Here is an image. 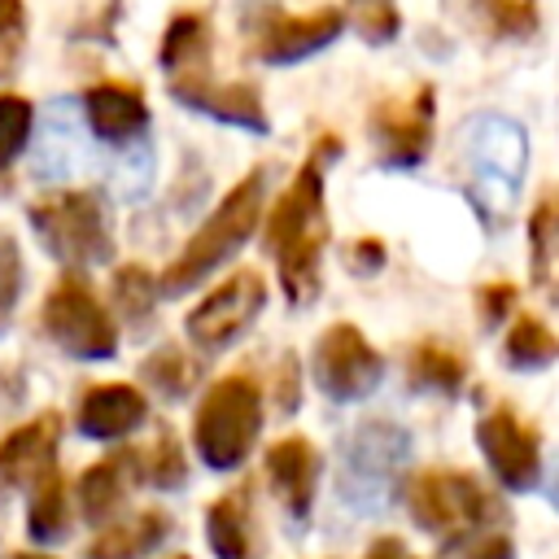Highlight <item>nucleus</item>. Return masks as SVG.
Returning <instances> with one entry per match:
<instances>
[{
	"label": "nucleus",
	"mask_w": 559,
	"mask_h": 559,
	"mask_svg": "<svg viewBox=\"0 0 559 559\" xmlns=\"http://www.w3.org/2000/svg\"><path fill=\"white\" fill-rule=\"evenodd\" d=\"M406 376L415 389H432V393H459L467 380V362L454 345L445 341H419L406 358Z\"/></svg>",
	"instance_id": "19"
},
{
	"label": "nucleus",
	"mask_w": 559,
	"mask_h": 559,
	"mask_svg": "<svg viewBox=\"0 0 559 559\" xmlns=\"http://www.w3.org/2000/svg\"><path fill=\"white\" fill-rule=\"evenodd\" d=\"M258 428H262V393L240 371L214 380L197 406V419H192L197 450L218 472L236 467L249 454V445L258 441Z\"/></svg>",
	"instance_id": "6"
},
{
	"label": "nucleus",
	"mask_w": 559,
	"mask_h": 559,
	"mask_svg": "<svg viewBox=\"0 0 559 559\" xmlns=\"http://www.w3.org/2000/svg\"><path fill=\"white\" fill-rule=\"evenodd\" d=\"M266 472L275 480V489L284 493L288 511L293 515H306L310 511V498H314V476H319V454L306 437H284L266 450Z\"/></svg>",
	"instance_id": "18"
},
{
	"label": "nucleus",
	"mask_w": 559,
	"mask_h": 559,
	"mask_svg": "<svg viewBox=\"0 0 559 559\" xmlns=\"http://www.w3.org/2000/svg\"><path fill=\"white\" fill-rule=\"evenodd\" d=\"M459 153H463V175H467L463 183L467 201L489 227H498L511 214L515 192L524 183V166H528L524 127L502 114H476L459 131Z\"/></svg>",
	"instance_id": "2"
},
{
	"label": "nucleus",
	"mask_w": 559,
	"mask_h": 559,
	"mask_svg": "<svg viewBox=\"0 0 559 559\" xmlns=\"http://www.w3.org/2000/svg\"><path fill=\"white\" fill-rule=\"evenodd\" d=\"M22 397V380L13 371H0V411H9Z\"/></svg>",
	"instance_id": "38"
},
{
	"label": "nucleus",
	"mask_w": 559,
	"mask_h": 559,
	"mask_svg": "<svg viewBox=\"0 0 559 559\" xmlns=\"http://www.w3.org/2000/svg\"><path fill=\"white\" fill-rule=\"evenodd\" d=\"M162 528H166L162 511H140V515H131V520L105 528V533L87 546V559H140V555H148V550L162 542Z\"/></svg>",
	"instance_id": "21"
},
{
	"label": "nucleus",
	"mask_w": 559,
	"mask_h": 559,
	"mask_svg": "<svg viewBox=\"0 0 559 559\" xmlns=\"http://www.w3.org/2000/svg\"><path fill=\"white\" fill-rule=\"evenodd\" d=\"M205 533L218 559H245L249 555V498L227 493L205 511Z\"/></svg>",
	"instance_id": "24"
},
{
	"label": "nucleus",
	"mask_w": 559,
	"mask_h": 559,
	"mask_svg": "<svg viewBox=\"0 0 559 559\" xmlns=\"http://www.w3.org/2000/svg\"><path fill=\"white\" fill-rule=\"evenodd\" d=\"M135 467H144V480H153V485H179L183 480V450H179L175 432L162 428L153 437V445L135 454Z\"/></svg>",
	"instance_id": "30"
},
{
	"label": "nucleus",
	"mask_w": 559,
	"mask_h": 559,
	"mask_svg": "<svg viewBox=\"0 0 559 559\" xmlns=\"http://www.w3.org/2000/svg\"><path fill=\"white\" fill-rule=\"evenodd\" d=\"M26 48V4L0 0V79H9Z\"/></svg>",
	"instance_id": "32"
},
{
	"label": "nucleus",
	"mask_w": 559,
	"mask_h": 559,
	"mask_svg": "<svg viewBox=\"0 0 559 559\" xmlns=\"http://www.w3.org/2000/svg\"><path fill=\"white\" fill-rule=\"evenodd\" d=\"M31 127H35V105L17 92H0V188H4L9 162L26 148Z\"/></svg>",
	"instance_id": "29"
},
{
	"label": "nucleus",
	"mask_w": 559,
	"mask_h": 559,
	"mask_svg": "<svg viewBox=\"0 0 559 559\" xmlns=\"http://www.w3.org/2000/svg\"><path fill=\"white\" fill-rule=\"evenodd\" d=\"M546 493H550V502H555V507H559V472H555V476H550V480H546Z\"/></svg>",
	"instance_id": "39"
},
{
	"label": "nucleus",
	"mask_w": 559,
	"mask_h": 559,
	"mask_svg": "<svg viewBox=\"0 0 559 559\" xmlns=\"http://www.w3.org/2000/svg\"><path fill=\"white\" fill-rule=\"evenodd\" d=\"M367 559H415L397 537H380L371 550H367Z\"/></svg>",
	"instance_id": "37"
},
{
	"label": "nucleus",
	"mask_w": 559,
	"mask_h": 559,
	"mask_svg": "<svg viewBox=\"0 0 559 559\" xmlns=\"http://www.w3.org/2000/svg\"><path fill=\"white\" fill-rule=\"evenodd\" d=\"M262 197H266V166H253L240 183L227 188V197L210 210V218L192 231V240L179 249V258L162 271L157 288L162 293H188L201 284L214 266H223L258 227L262 218Z\"/></svg>",
	"instance_id": "3"
},
{
	"label": "nucleus",
	"mask_w": 559,
	"mask_h": 559,
	"mask_svg": "<svg viewBox=\"0 0 559 559\" xmlns=\"http://www.w3.org/2000/svg\"><path fill=\"white\" fill-rule=\"evenodd\" d=\"M170 96L197 114H210L227 127H245V131H258L266 135L271 131V118H266V105H262V92L245 79H214L210 70L205 74H183V79H170Z\"/></svg>",
	"instance_id": "13"
},
{
	"label": "nucleus",
	"mask_w": 559,
	"mask_h": 559,
	"mask_svg": "<svg viewBox=\"0 0 559 559\" xmlns=\"http://www.w3.org/2000/svg\"><path fill=\"white\" fill-rule=\"evenodd\" d=\"M476 445H480L489 472L511 493H528V489L542 485V437L511 406H493L489 415H480Z\"/></svg>",
	"instance_id": "10"
},
{
	"label": "nucleus",
	"mask_w": 559,
	"mask_h": 559,
	"mask_svg": "<svg viewBox=\"0 0 559 559\" xmlns=\"http://www.w3.org/2000/svg\"><path fill=\"white\" fill-rule=\"evenodd\" d=\"M559 249V188H550L533 214H528V266H533V280H550V258Z\"/></svg>",
	"instance_id": "25"
},
{
	"label": "nucleus",
	"mask_w": 559,
	"mask_h": 559,
	"mask_svg": "<svg viewBox=\"0 0 559 559\" xmlns=\"http://www.w3.org/2000/svg\"><path fill=\"white\" fill-rule=\"evenodd\" d=\"M476 306H480V319H485L489 328L502 323L507 310L515 306V284H507V280H489V284H480V288H476Z\"/></svg>",
	"instance_id": "34"
},
{
	"label": "nucleus",
	"mask_w": 559,
	"mask_h": 559,
	"mask_svg": "<svg viewBox=\"0 0 559 559\" xmlns=\"http://www.w3.org/2000/svg\"><path fill=\"white\" fill-rule=\"evenodd\" d=\"M66 524H70V511H66V480H61L57 472H48V476L39 480V489H35L26 528H31L35 542H52V537L66 533Z\"/></svg>",
	"instance_id": "28"
},
{
	"label": "nucleus",
	"mask_w": 559,
	"mask_h": 559,
	"mask_svg": "<svg viewBox=\"0 0 559 559\" xmlns=\"http://www.w3.org/2000/svg\"><path fill=\"white\" fill-rule=\"evenodd\" d=\"M266 306V280L245 266V271H231L218 288H210V297H201V306L188 314V336L201 345V349H223L231 345L253 319L258 310Z\"/></svg>",
	"instance_id": "11"
},
{
	"label": "nucleus",
	"mask_w": 559,
	"mask_h": 559,
	"mask_svg": "<svg viewBox=\"0 0 559 559\" xmlns=\"http://www.w3.org/2000/svg\"><path fill=\"white\" fill-rule=\"evenodd\" d=\"M39 323H44L48 341L61 345L70 358H114L118 354V328L83 271H66L48 288Z\"/></svg>",
	"instance_id": "7"
},
{
	"label": "nucleus",
	"mask_w": 559,
	"mask_h": 559,
	"mask_svg": "<svg viewBox=\"0 0 559 559\" xmlns=\"http://www.w3.org/2000/svg\"><path fill=\"white\" fill-rule=\"evenodd\" d=\"M26 223L39 236V245L70 271H83L114 253L109 214H105L100 192H92V188H66V192L31 201Z\"/></svg>",
	"instance_id": "4"
},
{
	"label": "nucleus",
	"mask_w": 559,
	"mask_h": 559,
	"mask_svg": "<svg viewBox=\"0 0 559 559\" xmlns=\"http://www.w3.org/2000/svg\"><path fill=\"white\" fill-rule=\"evenodd\" d=\"M432 114H437V92L432 83L411 87L406 96H389L371 109L367 127L376 140V153L393 170H411L428 157L432 148Z\"/></svg>",
	"instance_id": "8"
},
{
	"label": "nucleus",
	"mask_w": 559,
	"mask_h": 559,
	"mask_svg": "<svg viewBox=\"0 0 559 559\" xmlns=\"http://www.w3.org/2000/svg\"><path fill=\"white\" fill-rule=\"evenodd\" d=\"M140 376H144L157 393L179 397V393L192 389V380H197V362H192L179 345H162V349H153V354L140 362Z\"/></svg>",
	"instance_id": "27"
},
{
	"label": "nucleus",
	"mask_w": 559,
	"mask_h": 559,
	"mask_svg": "<svg viewBox=\"0 0 559 559\" xmlns=\"http://www.w3.org/2000/svg\"><path fill=\"white\" fill-rule=\"evenodd\" d=\"M22 297V253L9 231H0V332L9 328V314Z\"/></svg>",
	"instance_id": "33"
},
{
	"label": "nucleus",
	"mask_w": 559,
	"mask_h": 559,
	"mask_svg": "<svg viewBox=\"0 0 559 559\" xmlns=\"http://www.w3.org/2000/svg\"><path fill=\"white\" fill-rule=\"evenodd\" d=\"M406 507L411 520L437 537H472L485 533V524L502 520L498 498L467 472H450V467H428L415 472L406 485Z\"/></svg>",
	"instance_id": "5"
},
{
	"label": "nucleus",
	"mask_w": 559,
	"mask_h": 559,
	"mask_svg": "<svg viewBox=\"0 0 559 559\" xmlns=\"http://www.w3.org/2000/svg\"><path fill=\"white\" fill-rule=\"evenodd\" d=\"M489 39H528L537 31V0H450Z\"/></svg>",
	"instance_id": "20"
},
{
	"label": "nucleus",
	"mask_w": 559,
	"mask_h": 559,
	"mask_svg": "<svg viewBox=\"0 0 559 559\" xmlns=\"http://www.w3.org/2000/svg\"><path fill=\"white\" fill-rule=\"evenodd\" d=\"M144 419V397L140 389L131 384H96L83 393L79 402V428L96 441H114V437H127L135 424Z\"/></svg>",
	"instance_id": "16"
},
{
	"label": "nucleus",
	"mask_w": 559,
	"mask_h": 559,
	"mask_svg": "<svg viewBox=\"0 0 559 559\" xmlns=\"http://www.w3.org/2000/svg\"><path fill=\"white\" fill-rule=\"evenodd\" d=\"M349 22L367 44H389L402 26V13L393 0H349Z\"/></svg>",
	"instance_id": "31"
},
{
	"label": "nucleus",
	"mask_w": 559,
	"mask_h": 559,
	"mask_svg": "<svg viewBox=\"0 0 559 559\" xmlns=\"http://www.w3.org/2000/svg\"><path fill=\"white\" fill-rule=\"evenodd\" d=\"M61 441V415L44 411L31 424L13 428L0 441V480L22 485V480H44L52 472V454Z\"/></svg>",
	"instance_id": "15"
},
{
	"label": "nucleus",
	"mask_w": 559,
	"mask_h": 559,
	"mask_svg": "<svg viewBox=\"0 0 559 559\" xmlns=\"http://www.w3.org/2000/svg\"><path fill=\"white\" fill-rule=\"evenodd\" d=\"M210 13L205 9H179L170 22H166V35H162V70L170 79H183V74H205L210 70V52H214V39H210Z\"/></svg>",
	"instance_id": "17"
},
{
	"label": "nucleus",
	"mask_w": 559,
	"mask_h": 559,
	"mask_svg": "<svg viewBox=\"0 0 559 559\" xmlns=\"http://www.w3.org/2000/svg\"><path fill=\"white\" fill-rule=\"evenodd\" d=\"M13 559H44V555H13Z\"/></svg>",
	"instance_id": "40"
},
{
	"label": "nucleus",
	"mask_w": 559,
	"mask_h": 559,
	"mask_svg": "<svg viewBox=\"0 0 559 559\" xmlns=\"http://www.w3.org/2000/svg\"><path fill=\"white\" fill-rule=\"evenodd\" d=\"M345 266H349L354 275H376V271L384 266V240H376V236L354 240V245L345 249Z\"/></svg>",
	"instance_id": "36"
},
{
	"label": "nucleus",
	"mask_w": 559,
	"mask_h": 559,
	"mask_svg": "<svg viewBox=\"0 0 559 559\" xmlns=\"http://www.w3.org/2000/svg\"><path fill=\"white\" fill-rule=\"evenodd\" d=\"M175 559H183V555H175Z\"/></svg>",
	"instance_id": "41"
},
{
	"label": "nucleus",
	"mask_w": 559,
	"mask_h": 559,
	"mask_svg": "<svg viewBox=\"0 0 559 559\" xmlns=\"http://www.w3.org/2000/svg\"><path fill=\"white\" fill-rule=\"evenodd\" d=\"M157 293H162V288H157V275H153L148 266L127 262V266L114 271V306H118L122 319L144 323V319L153 314V306H157Z\"/></svg>",
	"instance_id": "26"
},
{
	"label": "nucleus",
	"mask_w": 559,
	"mask_h": 559,
	"mask_svg": "<svg viewBox=\"0 0 559 559\" xmlns=\"http://www.w3.org/2000/svg\"><path fill=\"white\" fill-rule=\"evenodd\" d=\"M314 384L336 397V402H358L367 397L380 376H384V358L376 354V345L354 328V323H332L323 328V336L314 341Z\"/></svg>",
	"instance_id": "9"
},
{
	"label": "nucleus",
	"mask_w": 559,
	"mask_h": 559,
	"mask_svg": "<svg viewBox=\"0 0 559 559\" xmlns=\"http://www.w3.org/2000/svg\"><path fill=\"white\" fill-rule=\"evenodd\" d=\"M502 358L515 367V371H542L559 358V336L537 319V314H520L511 328H507V341H502Z\"/></svg>",
	"instance_id": "23"
},
{
	"label": "nucleus",
	"mask_w": 559,
	"mask_h": 559,
	"mask_svg": "<svg viewBox=\"0 0 559 559\" xmlns=\"http://www.w3.org/2000/svg\"><path fill=\"white\" fill-rule=\"evenodd\" d=\"M127 467H135V454H131V450H118V454H109L105 463H92V467L83 472L79 498H83V511H87L92 520H105V515L122 502V493H127Z\"/></svg>",
	"instance_id": "22"
},
{
	"label": "nucleus",
	"mask_w": 559,
	"mask_h": 559,
	"mask_svg": "<svg viewBox=\"0 0 559 559\" xmlns=\"http://www.w3.org/2000/svg\"><path fill=\"white\" fill-rule=\"evenodd\" d=\"M83 114L92 122V131L105 144H131L135 135H144L148 127V105H144V87L127 83V79H105L92 83L83 92Z\"/></svg>",
	"instance_id": "14"
},
{
	"label": "nucleus",
	"mask_w": 559,
	"mask_h": 559,
	"mask_svg": "<svg viewBox=\"0 0 559 559\" xmlns=\"http://www.w3.org/2000/svg\"><path fill=\"white\" fill-rule=\"evenodd\" d=\"M459 559H515V546L507 533H472L459 542Z\"/></svg>",
	"instance_id": "35"
},
{
	"label": "nucleus",
	"mask_w": 559,
	"mask_h": 559,
	"mask_svg": "<svg viewBox=\"0 0 559 559\" xmlns=\"http://www.w3.org/2000/svg\"><path fill=\"white\" fill-rule=\"evenodd\" d=\"M345 26V13L323 4V9H310V13H280V9H266L253 26V52L266 61V66H293L319 48H328Z\"/></svg>",
	"instance_id": "12"
},
{
	"label": "nucleus",
	"mask_w": 559,
	"mask_h": 559,
	"mask_svg": "<svg viewBox=\"0 0 559 559\" xmlns=\"http://www.w3.org/2000/svg\"><path fill=\"white\" fill-rule=\"evenodd\" d=\"M341 153L336 135H319V144L306 153L288 188L266 214V249L280 266V284L293 306H306L319 297V262L328 245V214H323V166Z\"/></svg>",
	"instance_id": "1"
}]
</instances>
